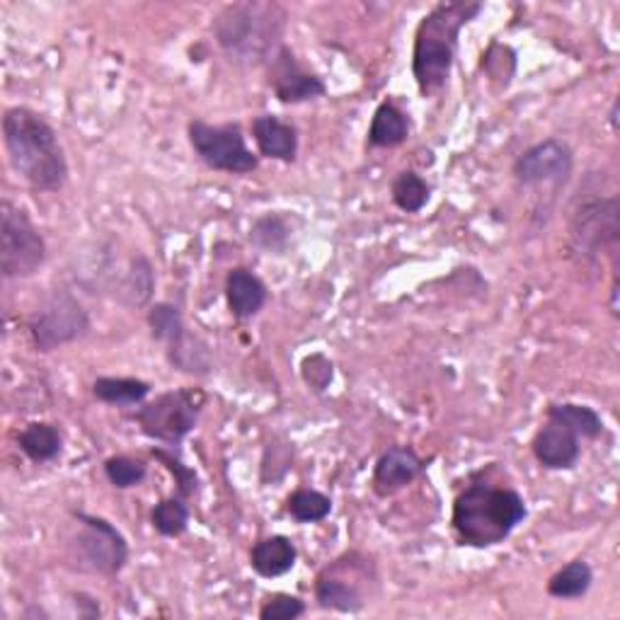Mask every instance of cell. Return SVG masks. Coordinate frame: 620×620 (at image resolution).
<instances>
[{
  "mask_svg": "<svg viewBox=\"0 0 620 620\" xmlns=\"http://www.w3.org/2000/svg\"><path fill=\"white\" fill-rule=\"evenodd\" d=\"M3 141L13 171L37 191H59L69 179V163L51 124L30 107L3 115Z\"/></svg>",
  "mask_w": 620,
  "mask_h": 620,
  "instance_id": "1",
  "label": "cell"
},
{
  "mask_svg": "<svg viewBox=\"0 0 620 620\" xmlns=\"http://www.w3.org/2000/svg\"><path fill=\"white\" fill-rule=\"evenodd\" d=\"M480 13L482 3L478 0H451L434 5L417 25L412 75L422 97H432L446 87L458 54L460 30Z\"/></svg>",
  "mask_w": 620,
  "mask_h": 620,
  "instance_id": "2",
  "label": "cell"
},
{
  "mask_svg": "<svg viewBox=\"0 0 620 620\" xmlns=\"http://www.w3.org/2000/svg\"><path fill=\"white\" fill-rule=\"evenodd\" d=\"M526 514V502L516 490L476 482L456 498L451 524L460 546L494 548L514 534Z\"/></svg>",
  "mask_w": 620,
  "mask_h": 620,
  "instance_id": "3",
  "label": "cell"
},
{
  "mask_svg": "<svg viewBox=\"0 0 620 620\" xmlns=\"http://www.w3.org/2000/svg\"><path fill=\"white\" fill-rule=\"evenodd\" d=\"M286 13L277 3H233L213 20V37L233 63H269L281 47Z\"/></svg>",
  "mask_w": 620,
  "mask_h": 620,
  "instance_id": "4",
  "label": "cell"
},
{
  "mask_svg": "<svg viewBox=\"0 0 620 620\" xmlns=\"http://www.w3.org/2000/svg\"><path fill=\"white\" fill-rule=\"evenodd\" d=\"M44 259H47V243L27 211L3 201L0 204V272L5 279H27L39 272Z\"/></svg>",
  "mask_w": 620,
  "mask_h": 620,
  "instance_id": "5",
  "label": "cell"
},
{
  "mask_svg": "<svg viewBox=\"0 0 620 620\" xmlns=\"http://www.w3.org/2000/svg\"><path fill=\"white\" fill-rule=\"evenodd\" d=\"M189 143L199 161L211 171L231 175H250L257 171L259 157L247 149L238 124H209L204 119L189 121Z\"/></svg>",
  "mask_w": 620,
  "mask_h": 620,
  "instance_id": "6",
  "label": "cell"
},
{
  "mask_svg": "<svg viewBox=\"0 0 620 620\" xmlns=\"http://www.w3.org/2000/svg\"><path fill=\"white\" fill-rule=\"evenodd\" d=\"M201 405H204V396L199 390L179 388L145 402L133 414V420L139 422L141 432L153 442L177 446L197 426Z\"/></svg>",
  "mask_w": 620,
  "mask_h": 620,
  "instance_id": "7",
  "label": "cell"
},
{
  "mask_svg": "<svg viewBox=\"0 0 620 620\" xmlns=\"http://www.w3.org/2000/svg\"><path fill=\"white\" fill-rule=\"evenodd\" d=\"M374 580V565L362 552H344L315 580V601L325 611L359 613L366 606L364 584Z\"/></svg>",
  "mask_w": 620,
  "mask_h": 620,
  "instance_id": "8",
  "label": "cell"
},
{
  "mask_svg": "<svg viewBox=\"0 0 620 620\" xmlns=\"http://www.w3.org/2000/svg\"><path fill=\"white\" fill-rule=\"evenodd\" d=\"M87 330V313L71 291H56L30 318V337L37 352H51V349L71 344L81 340Z\"/></svg>",
  "mask_w": 620,
  "mask_h": 620,
  "instance_id": "9",
  "label": "cell"
},
{
  "mask_svg": "<svg viewBox=\"0 0 620 620\" xmlns=\"http://www.w3.org/2000/svg\"><path fill=\"white\" fill-rule=\"evenodd\" d=\"M73 516L83 526V531L78 534V550H81L87 568L105 574V577H117L129 562L127 538L103 516L85 512H73Z\"/></svg>",
  "mask_w": 620,
  "mask_h": 620,
  "instance_id": "10",
  "label": "cell"
},
{
  "mask_svg": "<svg viewBox=\"0 0 620 620\" xmlns=\"http://www.w3.org/2000/svg\"><path fill=\"white\" fill-rule=\"evenodd\" d=\"M574 155L572 149L560 139H546L531 149H526L514 161V177L524 187H540V185H565L572 175Z\"/></svg>",
  "mask_w": 620,
  "mask_h": 620,
  "instance_id": "11",
  "label": "cell"
},
{
  "mask_svg": "<svg viewBox=\"0 0 620 620\" xmlns=\"http://www.w3.org/2000/svg\"><path fill=\"white\" fill-rule=\"evenodd\" d=\"M269 85H272L279 103L284 105H299L308 103V100H318L328 87H325L323 78L308 69H303L289 47L281 44L279 51L269 61Z\"/></svg>",
  "mask_w": 620,
  "mask_h": 620,
  "instance_id": "12",
  "label": "cell"
},
{
  "mask_svg": "<svg viewBox=\"0 0 620 620\" xmlns=\"http://www.w3.org/2000/svg\"><path fill=\"white\" fill-rule=\"evenodd\" d=\"M618 199L586 201L572 219V250L584 259H594L604 241H616L618 235Z\"/></svg>",
  "mask_w": 620,
  "mask_h": 620,
  "instance_id": "13",
  "label": "cell"
},
{
  "mask_svg": "<svg viewBox=\"0 0 620 620\" xmlns=\"http://www.w3.org/2000/svg\"><path fill=\"white\" fill-rule=\"evenodd\" d=\"M424 460L417 456V451L410 446H390L383 451L374 468V492L378 498H390L400 490L408 488L417 478L422 476Z\"/></svg>",
  "mask_w": 620,
  "mask_h": 620,
  "instance_id": "14",
  "label": "cell"
},
{
  "mask_svg": "<svg viewBox=\"0 0 620 620\" xmlns=\"http://www.w3.org/2000/svg\"><path fill=\"white\" fill-rule=\"evenodd\" d=\"M531 451L538 464L548 470H572L582 456V444L580 436L565 424L548 420L536 432Z\"/></svg>",
  "mask_w": 620,
  "mask_h": 620,
  "instance_id": "15",
  "label": "cell"
},
{
  "mask_svg": "<svg viewBox=\"0 0 620 620\" xmlns=\"http://www.w3.org/2000/svg\"><path fill=\"white\" fill-rule=\"evenodd\" d=\"M253 139L259 155L279 163H293L299 155V131L293 124L277 115H259L253 119Z\"/></svg>",
  "mask_w": 620,
  "mask_h": 620,
  "instance_id": "16",
  "label": "cell"
},
{
  "mask_svg": "<svg viewBox=\"0 0 620 620\" xmlns=\"http://www.w3.org/2000/svg\"><path fill=\"white\" fill-rule=\"evenodd\" d=\"M225 301L235 320H250L267 303L265 281L247 267H235L225 277Z\"/></svg>",
  "mask_w": 620,
  "mask_h": 620,
  "instance_id": "17",
  "label": "cell"
},
{
  "mask_svg": "<svg viewBox=\"0 0 620 620\" xmlns=\"http://www.w3.org/2000/svg\"><path fill=\"white\" fill-rule=\"evenodd\" d=\"M299 558V550L286 536H269L257 540L250 550V568L265 580L284 577L293 570Z\"/></svg>",
  "mask_w": 620,
  "mask_h": 620,
  "instance_id": "18",
  "label": "cell"
},
{
  "mask_svg": "<svg viewBox=\"0 0 620 620\" xmlns=\"http://www.w3.org/2000/svg\"><path fill=\"white\" fill-rule=\"evenodd\" d=\"M410 137V121L405 112L393 103H383L374 112L369 127V145L374 149H396Z\"/></svg>",
  "mask_w": 620,
  "mask_h": 620,
  "instance_id": "19",
  "label": "cell"
},
{
  "mask_svg": "<svg viewBox=\"0 0 620 620\" xmlns=\"http://www.w3.org/2000/svg\"><path fill=\"white\" fill-rule=\"evenodd\" d=\"M20 451L35 464H49V460L59 458L63 438L56 424L49 422H32L17 436Z\"/></svg>",
  "mask_w": 620,
  "mask_h": 620,
  "instance_id": "20",
  "label": "cell"
},
{
  "mask_svg": "<svg viewBox=\"0 0 620 620\" xmlns=\"http://www.w3.org/2000/svg\"><path fill=\"white\" fill-rule=\"evenodd\" d=\"M93 393L100 402L127 408V405H141L145 398L151 396V383L141 381V378L100 376L93 383Z\"/></svg>",
  "mask_w": 620,
  "mask_h": 620,
  "instance_id": "21",
  "label": "cell"
},
{
  "mask_svg": "<svg viewBox=\"0 0 620 620\" xmlns=\"http://www.w3.org/2000/svg\"><path fill=\"white\" fill-rule=\"evenodd\" d=\"M167 362L177 371H185V374L191 376H207L211 371V354L207 342L199 340L189 330L173 344H167Z\"/></svg>",
  "mask_w": 620,
  "mask_h": 620,
  "instance_id": "22",
  "label": "cell"
},
{
  "mask_svg": "<svg viewBox=\"0 0 620 620\" xmlns=\"http://www.w3.org/2000/svg\"><path fill=\"white\" fill-rule=\"evenodd\" d=\"M592 584H594V572L589 568V562L572 560L548 580V594L552 599L560 601L582 599V596L589 594Z\"/></svg>",
  "mask_w": 620,
  "mask_h": 620,
  "instance_id": "23",
  "label": "cell"
},
{
  "mask_svg": "<svg viewBox=\"0 0 620 620\" xmlns=\"http://www.w3.org/2000/svg\"><path fill=\"white\" fill-rule=\"evenodd\" d=\"M548 420L565 424L580 438H599L604 434V420L589 405L555 402L548 408Z\"/></svg>",
  "mask_w": 620,
  "mask_h": 620,
  "instance_id": "24",
  "label": "cell"
},
{
  "mask_svg": "<svg viewBox=\"0 0 620 620\" xmlns=\"http://www.w3.org/2000/svg\"><path fill=\"white\" fill-rule=\"evenodd\" d=\"M153 289H155L153 267L143 255H137L131 259L127 277L121 279L119 299H121V303H127V306H131V308H141L151 301Z\"/></svg>",
  "mask_w": 620,
  "mask_h": 620,
  "instance_id": "25",
  "label": "cell"
},
{
  "mask_svg": "<svg viewBox=\"0 0 620 620\" xmlns=\"http://www.w3.org/2000/svg\"><path fill=\"white\" fill-rule=\"evenodd\" d=\"M250 241L259 250H265L269 255H281L286 253V247L291 243V225L289 221L281 217V213H265L259 217L250 231Z\"/></svg>",
  "mask_w": 620,
  "mask_h": 620,
  "instance_id": "26",
  "label": "cell"
},
{
  "mask_svg": "<svg viewBox=\"0 0 620 620\" xmlns=\"http://www.w3.org/2000/svg\"><path fill=\"white\" fill-rule=\"evenodd\" d=\"M430 185L422 175H417L414 171H402L396 179H393L390 197L393 204H396L405 213H420L426 201H430Z\"/></svg>",
  "mask_w": 620,
  "mask_h": 620,
  "instance_id": "27",
  "label": "cell"
},
{
  "mask_svg": "<svg viewBox=\"0 0 620 620\" xmlns=\"http://www.w3.org/2000/svg\"><path fill=\"white\" fill-rule=\"evenodd\" d=\"M286 512L291 514V518H296L299 524H318L330 516L332 500L318 490L299 488L296 492L289 494Z\"/></svg>",
  "mask_w": 620,
  "mask_h": 620,
  "instance_id": "28",
  "label": "cell"
},
{
  "mask_svg": "<svg viewBox=\"0 0 620 620\" xmlns=\"http://www.w3.org/2000/svg\"><path fill=\"white\" fill-rule=\"evenodd\" d=\"M151 524L165 538L183 536L189 526V506L185 504V498H167L157 502L151 512Z\"/></svg>",
  "mask_w": 620,
  "mask_h": 620,
  "instance_id": "29",
  "label": "cell"
},
{
  "mask_svg": "<svg viewBox=\"0 0 620 620\" xmlns=\"http://www.w3.org/2000/svg\"><path fill=\"white\" fill-rule=\"evenodd\" d=\"M149 328H151L153 340L163 342L165 347L173 344L187 332L183 313H179V308L173 306V303H155V306H151Z\"/></svg>",
  "mask_w": 620,
  "mask_h": 620,
  "instance_id": "30",
  "label": "cell"
},
{
  "mask_svg": "<svg viewBox=\"0 0 620 620\" xmlns=\"http://www.w3.org/2000/svg\"><path fill=\"white\" fill-rule=\"evenodd\" d=\"M145 472H149V468H145V464L139 458L112 456L105 460V476L117 490L137 488V484L145 480Z\"/></svg>",
  "mask_w": 620,
  "mask_h": 620,
  "instance_id": "31",
  "label": "cell"
},
{
  "mask_svg": "<svg viewBox=\"0 0 620 620\" xmlns=\"http://www.w3.org/2000/svg\"><path fill=\"white\" fill-rule=\"evenodd\" d=\"M482 66L484 71H488L490 81H502V87H506L512 83V75L516 71V54L512 47H506V44L494 42L492 47L484 51Z\"/></svg>",
  "mask_w": 620,
  "mask_h": 620,
  "instance_id": "32",
  "label": "cell"
},
{
  "mask_svg": "<svg viewBox=\"0 0 620 620\" xmlns=\"http://www.w3.org/2000/svg\"><path fill=\"white\" fill-rule=\"evenodd\" d=\"M153 458L161 460V464L173 472L175 482H177L179 498H189V494L197 492V484H199L197 472L191 470L189 466H185V460L175 454V446H173V448L155 446V448H153Z\"/></svg>",
  "mask_w": 620,
  "mask_h": 620,
  "instance_id": "33",
  "label": "cell"
},
{
  "mask_svg": "<svg viewBox=\"0 0 620 620\" xmlns=\"http://www.w3.org/2000/svg\"><path fill=\"white\" fill-rule=\"evenodd\" d=\"M301 376H303V381H306L308 388H313L315 393H323V390L330 388V383L335 378V366H332L328 356L315 352V354L303 359Z\"/></svg>",
  "mask_w": 620,
  "mask_h": 620,
  "instance_id": "34",
  "label": "cell"
},
{
  "mask_svg": "<svg viewBox=\"0 0 620 620\" xmlns=\"http://www.w3.org/2000/svg\"><path fill=\"white\" fill-rule=\"evenodd\" d=\"M306 613V604L299 596L291 594H274L259 608V618L262 620H296Z\"/></svg>",
  "mask_w": 620,
  "mask_h": 620,
  "instance_id": "35",
  "label": "cell"
},
{
  "mask_svg": "<svg viewBox=\"0 0 620 620\" xmlns=\"http://www.w3.org/2000/svg\"><path fill=\"white\" fill-rule=\"evenodd\" d=\"M75 608H78V616H83V618H100V616H103V611H100L97 599H93V596H87V594H75Z\"/></svg>",
  "mask_w": 620,
  "mask_h": 620,
  "instance_id": "36",
  "label": "cell"
},
{
  "mask_svg": "<svg viewBox=\"0 0 620 620\" xmlns=\"http://www.w3.org/2000/svg\"><path fill=\"white\" fill-rule=\"evenodd\" d=\"M611 127H613V131H618V103H613V107H611Z\"/></svg>",
  "mask_w": 620,
  "mask_h": 620,
  "instance_id": "37",
  "label": "cell"
}]
</instances>
